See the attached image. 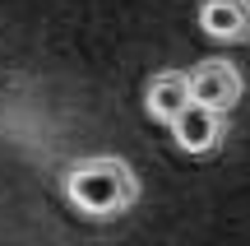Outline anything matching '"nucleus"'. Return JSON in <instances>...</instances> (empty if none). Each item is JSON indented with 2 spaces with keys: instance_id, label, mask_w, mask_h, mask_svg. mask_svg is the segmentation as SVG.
Wrapping results in <instances>:
<instances>
[{
  "instance_id": "nucleus-2",
  "label": "nucleus",
  "mask_w": 250,
  "mask_h": 246,
  "mask_svg": "<svg viewBox=\"0 0 250 246\" xmlns=\"http://www.w3.org/2000/svg\"><path fill=\"white\" fill-rule=\"evenodd\" d=\"M241 93H246V74L236 61L227 56H204V61L190 65V98L199 107H213V112H236L241 107Z\"/></svg>"
},
{
  "instance_id": "nucleus-3",
  "label": "nucleus",
  "mask_w": 250,
  "mask_h": 246,
  "mask_svg": "<svg viewBox=\"0 0 250 246\" xmlns=\"http://www.w3.org/2000/svg\"><path fill=\"white\" fill-rule=\"evenodd\" d=\"M167 130H171V144L186 158H213L227 144V135H232V112H213V107L190 102Z\"/></svg>"
},
{
  "instance_id": "nucleus-5",
  "label": "nucleus",
  "mask_w": 250,
  "mask_h": 246,
  "mask_svg": "<svg viewBox=\"0 0 250 246\" xmlns=\"http://www.w3.org/2000/svg\"><path fill=\"white\" fill-rule=\"evenodd\" d=\"M190 102H195L190 98V70H158L144 84V112H148V121H158V126H171Z\"/></svg>"
},
{
  "instance_id": "nucleus-1",
  "label": "nucleus",
  "mask_w": 250,
  "mask_h": 246,
  "mask_svg": "<svg viewBox=\"0 0 250 246\" xmlns=\"http://www.w3.org/2000/svg\"><path fill=\"white\" fill-rule=\"evenodd\" d=\"M61 195L79 219L88 223H111L139 204L144 181L121 154H83L61 172Z\"/></svg>"
},
{
  "instance_id": "nucleus-4",
  "label": "nucleus",
  "mask_w": 250,
  "mask_h": 246,
  "mask_svg": "<svg viewBox=\"0 0 250 246\" xmlns=\"http://www.w3.org/2000/svg\"><path fill=\"white\" fill-rule=\"evenodd\" d=\"M195 19H199V33L218 46L250 42V0H199Z\"/></svg>"
}]
</instances>
